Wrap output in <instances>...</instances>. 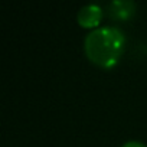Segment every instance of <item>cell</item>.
<instances>
[{"mask_svg": "<svg viewBox=\"0 0 147 147\" xmlns=\"http://www.w3.org/2000/svg\"><path fill=\"white\" fill-rule=\"evenodd\" d=\"M101 16H102V10L95 3H88L78 10V22L81 26L85 28L95 26L101 20Z\"/></svg>", "mask_w": 147, "mask_h": 147, "instance_id": "7a4b0ae2", "label": "cell"}, {"mask_svg": "<svg viewBox=\"0 0 147 147\" xmlns=\"http://www.w3.org/2000/svg\"><path fill=\"white\" fill-rule=\"evenodd\" d=\"M121 147H147L146 144H143L141 141H137V140H130V141H125Z\"/></svg>", "mask_w": 147, "mask_h": 147, "instance_id": "277c9868", "label": "cell"}, {"mask_svg": "<svg viewBox=\"0 0 147 147\" xmlns=\"http://www.w3.org/2000/svg\"><path fill=\"white\" fill-rule=\"evenodd\" d=\"M134 9L136 3L131 0H113L107 7L108 15L114 19H128L134 15Z\"/></svg>", "mask_w": 147, "mask_h": 147, "instance_id": "3957f363", "label": "cell"}, {"mask_svg": "<svg viewBox=\"0 0 147 147\" xmlns=\"http://www.w3.org/2000/svg\"><path fill=\"white\" fill-rule=\"evenodd\" d=\"M124 40V33L117 26H100L85 36V53L94 63L108 68L118 61Z\"/></svg>", "mask_w": 147, "mask_h": 147, "instance_id": "6da1fadb", "label": "cell"}]
</instances>
